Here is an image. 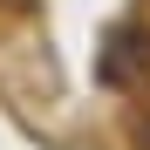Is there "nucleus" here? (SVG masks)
Wrapping results in <instances>:
<instances>
[{"label":"nucleus","instance_id":"obj_1","mask_svg":"<svg viewBox=\"0 0 150 150\" xmlns=\"http://www.w3.org/2000/svg\"><path fill=\"white\" fill-rule=\"evenodd\" d=\"M96 82L116 89V96H130L150 82V34L137 28V21H123V28L103 34V55H96Z\"/></svg>","mask_w":150,"mask_h":150}]
</instances>
